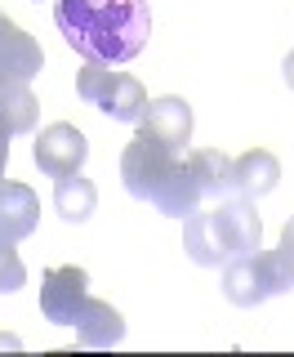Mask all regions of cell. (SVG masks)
I'll return each mask as SVG.
<instances>
[{
  "label": "cell",
  "mask_w": 294,
  "mask_h": 357,
  "mask_svg": "<svg viewBox=\"0 0 294 357\" xmlns=\"http://www.w3.org/2000/svg\"><path fill=\"white\" fill-rule=\"evenodd\" d=\"M0 116L9 121V130H14V134L36 130V116H40L36 94H31L27 85H9V89H0Z\"/></svg>",
  "instance_id": "15"
},
{
  "label": "cell",
  "mask_w": 294,
  "mask_h": 357,
  "mask_svg": "<svg viewBox=\"0 0 294 357\" xmlns=\"http://www.w3.org/2000/svg\"><path fill=\"white\" fill-rule=\"evenodd\" d=\"M139 134L165 143V148H174V152H187V143H192V107H187V98H178V94L147 98Z\"/></svg>",
  "instance_id": "9"
},
{
  "label": "cell",
  "mask_w": 294,
  "mask_h": 357,
  "mask_svg": "<svg viewBox=\"0 0 294 357\" xmlns=\"http://www.w3.org/2000/svg\"><path fill=\"white\" fill-rule=\"evenodd\" d=\"M98 206V188L76 170V174H63L54 178V210L67 219V223H85Z\"/></svg>",
  "instance_id": "14"
},
{
  "label": "cell",
  "mask_w": 294,
  "mask_h": 357,
  "mask_svg": "<svg viewBox=\"0 0 294 357\" xmlns=\"http://www.w3.org/2000/svg\"><path fill=\"white\" fill-rule=\"evenodd\" d=\"M76 94H81V103L107 112L111 121H125V126H139L147 112L143 81L130 72H111V63H85L76 76Z\"/></svg>",
  "instance_id": "5"
},
{
  "label": "cell",
  "mask_w": 294,
  "mask_h": 357,
  "mask_svg": "<svg viewBox=\"0 0 294 357\" xmlns=\"http://www.w3.org/2000/svg\"><path fill=\"white\" fill-rule=\"evenodd\" d=\"M36 219H40V201L27 183H9L0 178V232L9 241H22L36 232Z\"/></svg>",
  "instance_id": "11"
},
{
  "label": "cell",
  "mask_w": 294,
  "mask_h": 357,
  "mask_svg": "<svg viewBox=\"0 0 294 357\" xmlns=\"http://www.w3.org/2000/svg\"><path fill=\"white\" fill-rule=\"evenodd\" d=\"M9 139H14V130H9V121L0 116V178H5V165H9Z\"/></svg>",
  "instance_id": "17"
},
{
  "label": "cell",
  "mask_w": 294,
  "mask_h": 357,
  "mask_svg": "<svg viewBox=\"0 0 294 357\" xmlns=\"http://www.w3.org/2000/svg\"><path fill=\"white\" fill-rule=\"evenodd\" d=\"M258 245H263V223L254 201L245 197H228L214 210H192L183 219V250L201 268L232 264L241 255H254Z\"/></svg>",
  "instance_id": "3"
},
{
  "label": "cell",
  "mask_w": 294,
  "mask_h": 357,
  "mask_svg": "<svg viewBox=\"0 0 294 357\" xmlns=\"http://www.w3.org/2000/svg\"><path fill=\"white\" fill-rule=\"evenodd\" d=\"M187 165L201 183V197L210 201H228L232 197V156L219 152V148H192L187 152Z\"/></svg>",
  "instance_id": "13"
},
{
  "label": "cell",
  "mask_w": 294,
  "mask_h": 357,
  "mask_svg": "<svg viewBox=\"0 0 294 357\" xmlns=\"http://www.w3.org/2000/svg\"><path fill=\"white\" fill-rule=\"evenodd\" d=\"M294 290V255L286 245L263 255H241V259L223 264V295L232 299L236 308H254L272 295H290Z\"/></svg>",
  "instance_id": "4"
},
{
  "label": "cell",
  "mask_w": 294,
  "mask_h": 357,
  "mask_svg": "<svg viewBox=\"0 0 294 357\" xmlns=\"http://www.w3.org/2000/svg\"><path fill=\"white\" fill-rule=\"evenodd\" d=\"M31 156H36L40 174L63 178V174H76V170L85 165L89 143H85V134L76 130L72 121H54V126L40 130V139H36V148H31Z\"/></svg>",
  "instance_id": "7"
},
{
  "label": "cell",
  "mask_w": 294,
  "mask_h": 357,
  "mask_svg": "<svg viewBox=\"0 0 294 357\" xmlns=\"http://www.w3.org/2000/svg\"><path fill=\"white\" fill-rule=\"evenodd\" d=\"M22 282H27V268H22L18 250H14V241L0 232V295H14Z\"/></svg>",
  "instance_id": "16"
},
{
  "label": "cell",
  "mask_w": 294,
  "mask_h": 357,
  "mask_svg": "<svg viewBox=\"0 0 294 357\" xmlns=\"http://www.w3.org/2000/svg\"><path fill=\"white\" fill-rule=\"evenodd\" d=\"M54 22L85 63H130L152 36L147 0H59Z\"/></svg>",
  "instance_id": "1"
},
{
  "label": "cell",
  "mask_w": 294,
  "mask_h": 357,
  "mask_svg": "<svg viewBox=\"0 0 294 357\" xmlns=\"http://www.w3.org/2000/svg\"><path fill=\"white\" fill-rule=\"evenodd\" d=\"M76 335H81L85 349H111V344L125 340V317L107 304V299H85L81 321H76Z\"/></svg>",
  "instance_id": "12"
},
{
  "label": "cell",
  "mask_w": 294,
  "mask_h": 357,
  "mask_svg": "<svg viewBox=\"0 0 294 357\" xmlns=\"http://www.w3.org/2000/svg\"><path fill=\"white\" fill-rule=\"evenodd\" d=\"M277 183H281V161L268 148H254V152H245V156L232 161V197L258 201V197L272 192Z\"/></svg>",
  "instance_id": "10"
},
{
  "label": "cell",
  "mask_w": 294,
  "mask_h": 357,
  "mask_svg": "<svg viewBox=\"0 0 294 357\" xmlns=\"http://www.w3.org/2000/svg\"><path fill=\"white\" fill-rule=\"evenodd\" d=\"M281 72H286V85L294 89V54H286V63H281Z\"/></svg>",
  "instance_id": "19"
},
{
  "label": "cell",
  "mask_w": 294,
  "mask_h": 357,
  "mask_svg": "<svg viewBox=\"0 0 294 357\" xmlns=\"http://www.w3.org/2000/svg\"><path fill=\"white\" fill-rule=\"evenodd\" d=\"M281 245H286V250H290V255H294V219H290V223H286V232H281Z\"/></svg>",
  "instance_id": "18"
},
{
  "label": "cell",
  "mask_w": 294,
  "mask_h": 357,
  "mask_svg": "<svg viewBox=\"0 0 294 357\" xmlns=\"http://www.w3.org/2000/svg\"><path fill=\"white\" fill-rule=\"evenodd\" d=\"M89 299V273L85 268H49L40 282V312L54 326H76L81 321V308Z\"/></svg>",
  "instance_id": "6"
},
{
  "label": "cell",
  "mask_w": 294,
  "mask_h": 357,
  "mask_svg": "<svg viewBox=\"0 0 294 357\" xmlns=\"http://www.w3.org/2000/svg\"><path fill=\"white\" fill-rule=\"evenodd\" d=\"M121 183L130 197L152 201L161 215L169 219H187L192 210H201V183L187 165V152H174L165 143L134 134L121 152Z\"/></svg>",
  "instance_id": "2"
},
{
  "label": "cell",
  "mask_w": 294,
  "mask_h": 357,
  "mask_svg": "<svg viewBox=\"0 0 294 357\" xmlns=\"http://www.w3.org/2000/svg\"><path fill=\"white\" fill-rule=\"evenodd\" d=\"M45 67V54H40V40L27 36L14 18H5L0 9V89L9 85H31V76H40Z\"/></svg>",
  "instance_id": "8"
}]
</instances>
